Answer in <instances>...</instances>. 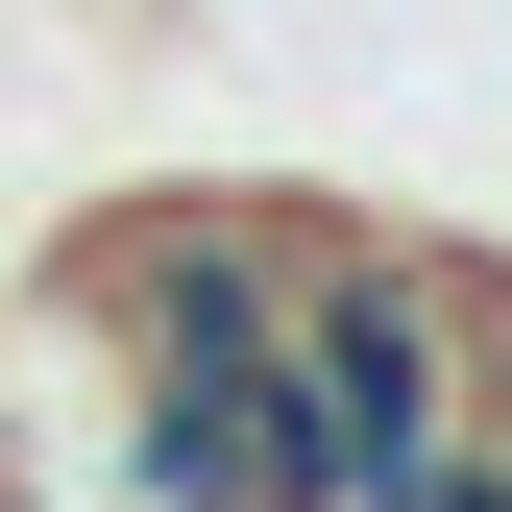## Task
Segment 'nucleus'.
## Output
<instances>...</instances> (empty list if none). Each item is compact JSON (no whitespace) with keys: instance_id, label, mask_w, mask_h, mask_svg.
<instances>
[{"instance_id":"obj_1","label":"nucleus","mask_w":512,"mask_h":512,"mask_svg":"<svg viewBox=\"0 0 512 512\" xmlns=\"http://www.w3.org/2000/svg\"><path fill=\"white\" fill-rule=\"evenodd\" d=\"M49 317L98 342L122 512H317V464H293V220L269 196H98Z\"/></svg>"},{"instance_id":"obj_2","label":"nucleus","mask_w":512,"mask_h":512,"mask_svg":"<svg viewBox=\"0 0 512 512\" xmlns=\"http://www.w3.org/2000/svg\"><path fill=\"white\" fill-rule=\"evenodd\" d=\"M415 512H512V415H488V439H464V464H439V488H415Z\"/></svg>"}]
</instances>
